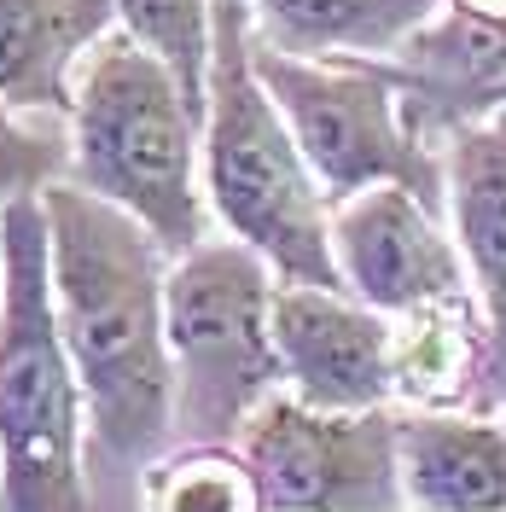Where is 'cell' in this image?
I'll use <instances>...</instances> for the list:
<instances>
[{
	"label": "cell",
	"instance_id": "cell-8",
	"mask_svg": "<svg viewBox=\"0 0 506 512\" xmlns=\"http://www.w3.org/2000/svg\"><path fill=\"white\" fill-rule=\"evenodd\" d=\"M332 262L349 297L390 320L425 303L472 297L448 210L402 181H379L332 204Z\"/></svg>",
	"mask_w": 506,
	"mask_h": 512
},
{
	"label": "cell",
	"instance_id": "cell-7",
	"mask_svg": "<svg viewBox=\"0 0 506 512\" xmlns=\"http://www.w3.org/2000/svg\"><path fill=\"white\" fill-rule=\"evenodd\" d=\"M233 443L256 466L268 512H408L396 408L326 414L274 390Z\"/></svg>",
	"mask_w": 506,
	"mask_h": 512
},
{
	"label": "cell",
	"instance_id": "cell-12",
	"mask_svg": "<svg viewBox=\"0 0 506 512\" xmlns=\"http://www.w3.org/2000/svg\"><path fill=\"white\" fill-rule=\"evenodd\" d=\"M413 128L443 146L454 123H466L477 99L506 82V0H443V12L402 53Z\"/></svg>",
	"mask_w": 506,
	"mask_h": 512
},
{
	"label": "cell",
	"instance_id": "cell-4",
	"mask_svg": "<svg viewBox=\"0 0 506 512\" xmlns=\"http://www.w3.org/2000/svg\"><path fill=\"white\" fill-rule=\"evenodd\" d=\"M88 396L53 320L41 198L0 210V512H94Z\"/></svg>",
	"mask_w": 506,
	"mask_h": 512
},
{
	"label": "cell",
	"instance_id": "cell-15",
	"mask_svg": "<svg viewBox=\"0 0 506 512\" xmlns=\"http://www.w3.org/2000/svg\"><path fill=\"white\" fill-rule=\"evenodd\" d=\"M256 35L303 59H402L443 0H245Z\"/></svg>",
	"mask_w": 506,
	"mask_h": 512
},
{
	"label": "cell",
	"instance_id": "cell-5",
	"mask_svg": "<svg viewBox=\"0 0 506 512\" xmlns=\"http://www.w3.org/2000/svg\"><path fill=\"white\" fill-rule=\"evenodd\" d=\"M274 286L280 274L227 233L169 262L163 332L175 361V443H233L280 390Z\"/></svg>",
	"mask_w": 506,
	"mask_h": 512
},
{
	"label": "cell",
	"instance_id": "cell-18",
	"mask_svg": "<svg viewBox=\"0 0 506 512\" xmlns=\"http://www.w3.org/2000/svg\"><path fill=\"white\" fill-rule=\"evenodd\" d=\"M64 175H70V128L0 105V210L18 198H41Z\"/></svg>",
	"mask_w": 506,
	"mask_h": 512
},
{
	"label": "cell",
	"instance_id": "cell-2",
	"mask_svg": "<svg viewBox=\"0 0 506 512\" xmlns=\"http://www.w3.org/2000/svg\"><path fill=\"white\" fill-rule=\"evenodd\" d=\"M245 0H216V53L204 88V198L227 239H245L285 286H338L332 198L256 76Z\"/></svg>",
	"mask_w": 506,
	"mask_h": 512
},
{
	"label": "cell",
	"instance_id": "cell-1",
	"mask_svg": "<svg viewBox=\"0 0 506 512\" xmlns=\"http://www.w3.org/2000/svg\"><path fill=\"white\" fill-rule=\"evenodd\" d=\"M53 320L88 396L105 460L152 466L175 448V361L163 332L169 251L128 210L76 181L41 192Z\"/></svg>",
	"mask_w": 506,
	"mask_h": 512
},
{
	"label": "cell",
	"instance_id": "cell-9",
	"mask_svg": "<svg viewBox=\"0 0 506 512\" xmlns=\"http://www.w3.org/2000/svg\"><path fill=\"white\" fill-rule=\"evenodd\" d=\"M274 355L280 390L326 414L396 408L390 315L338 286H274Z\"/></svg>",
	"mask_w": 506,
	"mask_h": 512
},
{
	"label": "cell",
	"instance_id": "cell-19",
	"mask_svg": "<svg viewBox=\"0 0 506 512\" xmlns=\"http://www.w3.org/2000/svg\"><path fill=\"white\" fill-rule=\"evenodd\" d=\"M501 99H506V82H501V88H489V94L477 99V111H483V105H501Z\"/></svg>",
	"mask_w": 506,
	"mask_h": 512
},
{
	"label": "cell",
	"instance_id": "cell-6",
	"mask_svg": "<svg viewBox=\"0 0 506 512\" xmlns=\"http://www.w3.org/2000/svg\"><path fill=\"white\" fill-rule=\"evenodd\" d=\"M251 59L332 204L379 181H402L443 204V146L413 128L408 76L396 59H303L262 35Z\"/></svg>",
	"mask_w": 506,
	"mask_h": 512
},
{
	"label": "cell",
	"instance_id": "cell-14",
	"mask_svg": "<svg viewBox=\"0 0 506 512\" xmlns=\"http://www.w3.org/2000/svg\"><path fill=\"white\" fill-rule=\"evenodd\" d=\"M483 367H489V332L477 297L425 303L390 320L396 408H477Z\"/></svg>",
	"mask_w": 506,
	"mask_h": 512
},
{
	"label": "cell",
	"instance_id": "cell-3",
	"mask_svg": "<svg viewBox=\"0 0 506 512\" xmlns=\"http://www.w3.org/2000/svg\"><path fill=\"white\" fill-rule=\"evenodd\" d=\"M64 128V181L128 210L169 251V262L210 239L216 216L204 198V111L181 94L158 53L111 30L76 76V105Z\"/></svg>",
	"mask_w": 506,
	"mask_h": 512
},
{
	"label": "cell",
	"instance_id": "cell-17",
	"mask_svg": "<svg viewBox=\"0 0 506 512\" xmlns=\"http://www.w3.org/2000/svg\"><path fill=\"white\" fill-rule=\"evenodd\" d=\"M117 30L169 64L181 94L204 111L210 53H216V0H117Z\"/></svg>",
	"mask_w": 506,
	"mask_h": 512
},
{
	"label": "cell",
	"instance_id": "cell-16",
	"mask_svg": "<svg viewBox=\"0 0 506 512\" xmlns=\"http://www.w3.org/2000/svg\"><path fill=\"white\" fill-rule=\"evenodd\" d=\"M140 512H268L239 443H175L140 466Z\"/></svg>",
	"mask_w": 506,
	"mask_h": 512
},
{
	"label": "cell",
	"instance_id": "cell-11",
	"mask_svg": "<svg viewBox=\"0 0 506 512\" xmlns=\"http://www.w3.org/2000/svg\"><path fill=\"white\" fill-rule=\"evenodd\" d=\"M408 512H506V425L477 408H396Z\"/></svg>",
	"mask_w": 506,
	"mask_h": 512
},
{
	"label": "cell",
	"instance_id": "cell-10",
	"mask_svg": "<svg viewBox=\"0 0 506 512\" xmlns=\"http://www.w3.org/2000/svg\"><path fill=\"white\" fill-rule=\"evenodd\" d=\"M443 210L489 332L477 414L506 408V99L443 134Z\"/></svg>",
	"mask_w": 506,
	"mask_h": 512
},
{
	"label": "cell",
	"instance_id": "cell-13",
	"mask_svg": "<svg viewBox=\"0 0 506 512\" xmlns=\"http://www.w3.org/2000/svg\"><path fill=\"white\" fill-rule=\"evenodd\" d=\"M117 30V0H0V105L70 117L76 76Z\"/></svg>",
	"mask_w": 506,
	"mask_h": 512
}]
</instances>
